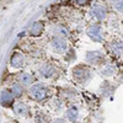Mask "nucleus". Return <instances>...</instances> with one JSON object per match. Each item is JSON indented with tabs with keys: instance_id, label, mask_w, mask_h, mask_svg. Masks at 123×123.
<instances>
[{
	"instance_id": "obj_19",
	"label": "nucleus",
	"mask_w": 123,
	"mask_h": 123,
	"mask_svg": "<svg viewBox=\"0 0 123 123\" xmlns=\"http://www.w3.org/2000/svg\"><path fill=\"white\" fill-rule=\"evenodd\" d=\"M53 123H65V122H64L63 119H57V121H54Z\"/></svg>"
},
{
	"instance_id": "obj_11",
	"label": "nucleus",
	"mask_w": 123,
	"mask_h": 123,
	"mask_svg": "<svg viewBox=\"0 0 123 123\" xmlns=\"http://www.w3.org/2000/svg\"><path fill=\"white\" fill-rule=\"evenodd\" d=\"M65 116H67V118H68V119H70L71 122H75V121L78 119V110H76L75 107L69 108V110L67 111Z\"/></svg>"
},
{
	"instance_id": "obj_9",
	"label": "nucleus",
	"mask_w": 123,
	"mask_h": 123,
	"mask_svg": "<svg viewBox=\"0 0 123 123\" xmlns=\"http://www.w3.org/2000/svg\"><path fill=\"white\" fill-rule=\"evenodd\" d=\"M14 111H15V113L18 115V116H25L27 113V106L21 104V102H18V104L14 105Z\"/></svg>"
},
{
	"instance_id": "obj_8",
	"label": "nucleus",
	"mask_w": 123,
	"mask_h": 123,
	"mask_svg": "<svg viewBox=\"0 0 123 123\" xmlns=\"http://www.w3.org/2000/svg\"><path fill=\"white\" fill-rule=\"evenodd\" d=\"M74 76L78 80H85L89 76V71L85 70L84 68H78V69L74 70Z\"/></svg>"
},
{
	"instance_id": "obj_18",
	"label": "nucleus",
	"mask_w": 123,
	"mask_h": 123,
	"mask_svg": "<svg viewBox=\"0 0 123 123\" xmlns=\"http://www.w3.org/2000/svg\"><path fill=\"white\" fill-rule=\"evenodd\" d=\"M112 71H113V69H112V68H110L108 70H105V74H108V73H112Z\"/></svg>"
},
{
	"instance_id": "obj_3",
	"label": "nucleus",
	"mask_w": 123,
	"mask_h": 123,
	"mask_svg": "<svg viewBox=\"0 0 123 123\" xmlns=\"http://www.w3.org/2000/svg\"><path fill=\"white\" fill-rule=\"evenodd\" d=\"M24 55L21 53H14L11 57V60H10V64L14 68H21L24 65Z\"/></svg>"
},
{
	"instance_id": "obj_2",
	"label": "nucleus",
	"mask_w": 123,
	"mask_h": 123,
	"mask_svg": "<svg viewBox=\"0 0 123 123\" xmlns=\"http://www.w3.org/2000/svg\"><path fill=\"white\" fill-rule=\"evenodd\" d=\"M87 35L94 39L97 41V42H101L102 41V35H101V27L100 26H91L87 30Z\"/></svg>"
},
{
	"instance_id": "obj_14",
	"label": "nucleus",
	"mask_w": 123,
	"mask_h": 123,
	"mask_svg": "<svg viewBox=\"0 0 123 123\" xmlns=\"http://www.w3.org/2000/svg\"><path fill=\"white\" fill-rule=\"evenodd\" d=\"M57 32H58L59 37H67V36H68V31H67L65 28H63V27H59V28L57 30Z\"/></svg>"
},
{
	"instance_id": "obj_5",
	"label": "nucleus",
	"mask_w": 123,
	"mask_h": 123,
	"mask_svg": "<svg viewBox=\"0 0 123 123\" xmlns=\"http://www.w3.org/2000/svg\"><path fill=\"white\" fill-rule=\"evenodd\" d=\"M91 15L98 20H102L106 16V9L104 6H94L91 9Z\"/></svg>"
},
{
	"instance_id": "obj_1",
	"label": "nucleus",
	"mask_w": 123,
	"mask_h": 123,
	"mask_svg": "<svg viewBox=\"0 0 123 123\" xmlns=\"http://www.w3.org/2000/svg\"><path fill=\"white\" fill-rule=\"evenodd\" d=\"M30 94H31V96H32L33 100L41 101V100H43V98L46 97V95H47V89L44 87V85L37 84V85H35V86L31 87Z\"/></svg>"
},
{
	"instance_id": "obj_15",
	"label": "nucleus",
	"mask_w": 123,
	"mask_h": 123,
	"mask_svg": "<svg viewBox=\"0 0 123 123\" xmlns=\"http://www.w3.org/2000/svg\"><path fill=\"white\" fill-rule=\"evenodd\" d=\"M115 7L119 11H123V0H116L115 1Z\"/></svg>"
},
{
	"instance_id": "obj_17",
	"label": "nucleus",
	"mask_w": 123,
	"mask_h": 123,
	"mask_svg": "<svg viewBox=\"0 0 123 123\" xmlns=\"http://www.w3.org/2000/svg\"><path fill=\"white\" fill-rule=\"evenodd\" d=\"M76 3H78V4H80V5H83V4L87 3V0H76Z\"/></svg>"
},
{
	"instance_id": "obj_10",
	"label": "nucleus",
	"mask_w": 123,
	"mask_h": 123,
	"mask_svg": "<svg viewBox=\"0 0 123 123\" xmlns=\"http://www.w3.org/2000/svg\"><path fill=\"white\" fill-rule=\"evenodd\" d=\"M43 31V24L42 22H35L33 26L31 27V35L32 36H39Z\"/></svg>"
},
{
	"instance_id": "obj_13",
	"label": "nucleus",
	"mask_w": 123,
	"mask_h": 123,
	"mask_svg": "<svg viewBox=\"0 0 123 123\" xmlns=\"http://www.w3.org/2000/svg\"><path fill=\"white\" fill-rule=\"evenodd\" d=\"M21 83L24 85H31L32 84V76H31L30 74H22L21 75Z\"/></svg>"
},
{
	"instance_id": "obj_12",
	"label": "nucleus",
	"mask_w": 123,
	"mask_h": 123,
	"mask_svg": "<svg viewBox=\"0 0 123 123\" xmlns=\"http://www.w3.org/2000/svg\"><path fill=\"white\" fill-rule=\"evenodd\" d=\"M22 86L21 85H18V84H14L12 85V89H11V94L14 95V96H21L22 95Z\"/></svg>"
},
{
	"instance_id": "obj_16",
	"label": "nucleus",
	"mask_w": 123,
	"mask_h": 123,
	"mask_svg": "<svg viewBox=\"0 0 123 123\" xmlns=\"http://www.w3.org/2000/svg\"><path fill=\"white\" fill-rule=\"evenodd\" d=\"M113 49H115L116 53H121L123 50V44L122 43H115L113 44Z\"/></svg>"
},
{
	"instance_id": "obj_4",
	"label": "nucleus",
	"mask_w": 123,
	"mask_h": 123,
	"mask_svg": "<svg viewBox=\"0 0 123 123\" xmlns=\"http://www.w3.org/2000/svg\"><path fill=\"white\" fill-rule=\"evenodd\" d=\"M14 101V95L10 91H3L1 92V97H0V102L3 106H9L11 105Z\"/></svg>"
},
{
	"instance_id": "obj_7",
	"label": "nucleus",
	"mask_w": 123,
	"mask_h": 123,
	"mask_svg": "<svg viewBox=\"0 0 123 123\" xmlns=\"http://www.w3.org/2000/svg\"><path fill=\"white\" fill-rule=\"evenodd\" d=\"M41 74H42L44 78H50L54 74V68L50 64H44L42 68H41Z\"/></svg>"
},
{
	"instance_id": "obj_6",
	"label": "nucleus",
	"mask_w": 123,
	"mask_h": 123,
	"mask_svg": "<svg viewBox=\"0 0 123 123\" xmlns=\"http://www.w3.org/2000/svg\"><path fill=\"white\" fill-rule=\"evenodd\" d=\"M68 44H67V41L63 38H57L53 41V48L57 50V52H64L67 49Z\"/></svg>"
}]
</instances>
